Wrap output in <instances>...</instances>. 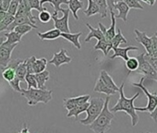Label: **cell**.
Here are the masks:
<instances>
[{
  "label": "cell",
  "mask_w": 157,
  "mask_h": 133,
  "mask_svg": "<svg viewBox=\"0 0 157 133\" xmlns=\"http://www.w3.org/2000/svg\"><path fill=\"white\" fill-rule=\"evenodd\" d=\"M119 98L117 102V104L111 108L112 113H117V112H125L130 116L131 119V125L134 127L139 123V116L136 112L135 105H134V101L141 94L140 92H138L136 94H134L131 98H127L124 94V82L121 84L119 87Z\"/></svg>",
  "instance_id": "6da1fadb"
},
{
  "label": "cell",
  "mask_w": 157,
  "mask_h": 133,
  "mask_svg": "<svg viewBox=\"0 0 157 133\" xmlns=\"http://www.w3.org/2000/svg\"><path fill=\"white\" fill-rule=\"evenodd\" d=\"M109 101L110 96H106L105 100L104 108L101 111L100 115L92 124L89 125L90 129L93 130L94 133H106L111 128V124L113 119L115 118V115L108 108Z\"/></svg>",
  "instance_id": "7a4b0ae2"
},
{
  "label": "cell",
  "mask_w": 157,
  "mask_h": 133,
  "mask_svg": "<svg viewBox=\"0 0 157 133\" xmlns=\"http://www.w3.org/2000/svg\"><path fill=\"white\" fill-rule=\"evenodd\" d=\"M21 95L27 99V104L31 106L36 105L39 103L48 104L53 98V92L51 90L34 89L31 88L29 90H21Z\"/></svg>",
  "instance_id": "3957f363"
},
{
  "label": "cell",
  "mask_w": 157,
  "mask_h": 133,
  "mask_svg": "<svg viewBox=\"0 0 157 133\" xmlns=\"http://www.w3.org/2000/svg\"><path fill=\"white\" fill-rule=\"evenodd\" d=\"M104 104H105V99H103L101 97L91 98L89 106H88L87 110L85 111L87 116L85 118L82 119L80 122L85 126H89L90 124H92L95 120V118L100 115L101 111L104 108Z\"/></svg>",
  "instance_id": "277c9868"
},
{
  "label": "cell",
  "mask_w": 157,
  "mask_h": 133,
  "mask_svg": "<svg viewBox=\"0 0 157 133\" xmlns=\"http://www.w3.org/2000/svg\"><path fill=\"white\" fill-rule=\"evenodd\" d=\"M144 80L145 79L143 77V78L140 79V82H138V83L137 82H134V83H132V85L135 86V87H137V88H139V89H140L144 93V94L148 98V104H147V105L145 107H135V109H136V111L151 113L154 110V108L156 107V105H157V93H149V91L147 90V88L143 85Z\"/></svg>",
  "instance_id": "5b68a950"
},
{
  "label": "cell",
  "mask_w": 157,
  "mask_h": 133,
  "mask_svg": "<svg viewBox=\"0 0 157 133\" xmlns=\"http://www.w3.org/2000/svg\"><path fill=\"white\" fill-rule=\"evenodd\" d=\"M59 12L62 13V17L58 18V12H54L52 14V19L54 21L55 28L60 31L61 33H68L70 32L69 26H68V18H69V10L68 9H62L60 8Z\"/></svg>",
  "instance_id": "8992f818"
},
{
  "label": "cell",
  "mask_w": 157,
  "mask_h": 133,
  "mask_svg": "<svg viewBox=\"0 0 157 133\" xmlns=\"http://www.w3.org/2000/svg\"><path fill=\"white\" fill-rule=\"evenodd\" d=\"M139 61V68L138 72L142 73L144 75V79L146 80H152L157 82V72L152 69V66L145 60L144 53L140 54L136 57Z\"/></svg>",
  "instance_id": "52a82bcc"
},
{
  "label": "cell",
  "mask_w": 157,
  "mask_h": 133,
  "mask_svg": "<svg viewBox=\"0 0 157 133\" xmlns=\"http://www.w3.org/2000/svg\"><path fill=\"white\" fill-rule=\"evenodd\" d=\"M18 44H8L3 43L0 45V68H7L9 63L11 60V55L13 50L16 48Z\"/></svg>",
  "instance_id": "ba28073f"
},
{
  "label": "cell",
  "mask_w": 157,
  "mask_h": 133,
  "mask_svg": "<svg viewBox=\"0 0 157 133\" xmlns=\"http://www.w3.org/2000/svg\"><path fill=\"white\" fill-rule=\"evenodd\" d=\"M91 99V95L90 94H85V95H80L77 97H70V98H65L63 100L64 103V107L69 111L72 108H74L75 106L83 104L85 103H88L89 100Z\"/></svg>",
  "instance_id": "9c48e42d"
},
{
  "label": "cell",
  "mask_w": 157,
  "mask_h": 133,
  "mask_svg": "<svg viewBox=\"0 0 157 133\" xmlns=\"http://www.w3.org/2000/svg\"><path fill=\"white\" fill-rule=\"evenodd\" d=\"M72 58L67 55V50L62 48L58 53H54L52 59L49 61L50 64L54 65L56 68H59L64 64H68L70 63Z\"/></svg>",
  "instance_id": "30bf717a"
},
{
  "label": "cell",
  "mask_w": 157,
  "mask_h": 133,
  "mask_svg": "<svg viewBox=\"0 0 157 133\" xmlns=\"http://www.w3.org/2000/svg\"><path fill=\"white\" fill-rule=\"evenodd\" d=\"M28 59L29 64L31 65L32 68V71L33 74H37V73H41L43 71L45 70L46 69V65H47V60L44 57H41V58H36L34 55L31 56Z\"/></svg>",
  "instance_id": "8fae6325"
},
{
  "label": "cell",
  "mask_w": 157,
  "mask_h": 133,
  "mask_svg": "<svg viewBox=\"0 0 157 133\" xmlns=\"http://www.w3.org/2000/svg\"><path fill=\"white\" fill-rule=\"evenodd\" d=\"M134 32L136 34L135 40L138 43H140V44H141L143 45V47L145 48L147 54H150L151 51V37H148L147 34H146V32H140L138 29H135L134 30Z\"/></svg>",
  "instance_id": "7c38bea8"
},
{
  "label": "cell",
  "mask_w": 157,
  "mask_h": 133,
  "mask_svg": "<svg viewBox=\"0 0 157 133\" xmlns=\"http://www.w3.org/2000/svg\"><path fill=\"white\" fill-rule=\"evenodd\" d=\"M113 50H114V55L110 56L111 59H114L116 57H121L123 60L127 61L129 58L128 55V53L129 51H131V50H135V51L136 50H139V47L130 45V46L124 47V48H122V47H117V48H115Z\"/></svg>",
  "instance_id": "4fadbf2b"
},
{
  "label": "cell",
  "mask_w": 157,
  "mask_h": 133,
  "mask_svg": "<svg viewBox=\"0 0 157 133\" xmlns=\"http://www.w3.org/2000/svg\"><path fill=\"white\" fill-rule=\"evenodd\" d=\"M114 10H118V14L115 15L116 19H120L124 22H127V21H128V14L129 10H130L127 6V4L124 1L123 2H117V3L115 4Z\"/></svg>",
  "instance_id": "5bb4252c"
},
{
  "label": "cell",
  "mask_w": 157,
  "mask_h": 133,
  "mask_svg": "<svg viewBox=\"0 0 157 133\" xmlns=\"http://www.w3.org/2000/svg\"><path fill=\"white\" fill-rule=\"evenodd\" d=\"M82 32H77V33H61V36L63 39L65 40H67L68 42H70L77 49L80 50L82 48V45H81V43H80V37L82 36Z\"/></svg>",
  "instance_id": "9a60e30c"
},
{
  "label": "cell",
  "mask_w": 157,
  "mask_h": 133,
  "mask_svg": "<svg viewBox=\"0 0 157 133\" xmlns=\"http://www.w3.org/2000/svg\"><path fill=\"white\" fill-rule=\"evenodd\" d=\"M99 78L103 81V82H104L109 89L115 91L116 93H118L119 87H117V84L115 83V82L113 81L112 77H111L105 70H102V71H101L100 77H99Z\"/></svg>",
  "instance_id": "2e32d148"
},
{
  "label": "cell",
  "mask_w": 157,
  "mask_h": 133,
  "mask_svg": "<svg viewBox=\"0 0 157 133\" xmlns=\"http://www.w3.org/2000/svg\"><path fill=\"white\" fill-rule=\"evenodd\" d=\"M67 5H68L67 9L72 13V15L75 18V20L78 21V17L77 12L80 10H82V8L84 7L83 1H80V0H68V4Z\"/></svg>",
  "instance_id": "e0dca14e"
},
{
  "label": "cell",
  "mask_w": 157,
  "mask_h": 133,
  "mask_svg": "<svg viewBox=\"0 0 157 133\" xmlns=\"http://www.w3.org/2000/svg\"><path fill=\"white\" fill-rule=\"evenodd\" d=\"M37 36L41 40L52 41V40H56V39L59 38L61 36V32H60V31H58L57 29L55 28V29L49 30L45 32H37Z\"/></svg>",
  "instance_id": "ac0fdd59"
},
{
  "label": "cell",
  "mask_w": 157,
  "mask_h": 133,
  "mask_svg": "<svg viewBox=\"0 0 157 133\" xmlns=\"http://www.w3.org/2000/svg\"><path fill=\"white\" fill-rule=\"evenodd\" d=\"M94 91L95 93H105V94H106L107 96L114 95V94L117 93L115 91L109 89V88L103 82V81H102L100 78L97 80V82H96V83H95V86H94Z\"/></svg>",
  "instance_id": "d6986e66"
},
{
  "label": "cell",
  "mask_w": 157,
  "mask_h": 133,
  "mask_svg": "<svg viewBox=\"0 0 157 133\" xmlns=\"http://www.w3.org/2000/svg\"><path fill=\"white\" fill-rule=\"evenodd\" d=\"M86 26H87L88 29L90 30L89 34H88L87 37L85 38V42H86V43L89 42V41H90L91 39H93V38H95V39H97L98 41L105 39V36H104L103 32H101V30H100L99 28H94V27H93L92 25H90L89 23H86Z\"/></svg>",
  "instance_id": "ffe728a7"
},
{
  "label": "cell",
  "mask_w": 157,
  "mask_h": 133,
  "mask_svg": "<svg viewBox=\"0 0 157 133\" xmlns=\"http://www.w3.org/2000/svg\"><path fill=\"white\" fill-rule=\"evenodd\" d=\"M34 77H35V80H36V82H37V86H38V89H43V90H45V82L50 79V73L49 71L47 70H44L41 73H37V74H34Z\"/></svg>",
  "instance_id": "44dd1931"
},
{
  "label": "cell",
  "mask_w": 157,
  "mask_h": 133,
  "mask_svg": "<svg viewBox=\"0 0 157 133\" xmlns=\"http://www.w3.org/2000/svg\"><path fill=\"white\" fill-rule=\"evenodd\" d=\"M110 14H111V25L108 29L106 28V32L105 33V38L108 42H110L116 35V24H117V21H116L117 19L115 17L116 14L114 13V11L110 12Z\"/></svg>",
  "instance_id": "7402d4cb"
},
{
  "label": "cell",
  "mask_w": 157,
  "mask_h": 133,
  "mask_svg": "<svg viewBox=\"0 0 157 133\" xmlns=\"http://www.w3.org/2000/svg\"><path fill=\"white\" fill-rule=\"evenodd\" d=\"M16 77L21 82H25V76L27 75V66H26V59H22V61L18 65L15 70Z\"/></svg>",
  "instance_id": "603a6c76"
},
{
  "label": "cell",
  "mask_w": 157,
  "mask_h": 133,
  "mask_svg": "<svg viewBox=\"0 0 157 133\" xmlns=\"http://www.w3.org/2000/svg\"><path fill=\"white\" fill-rule=\"evenodd\" d=\"M120 44H128V41L124 37V35L122 34L121 30L120 29H117V33H116V35L114 36V38L110 41L111 49H115V48L118 47Z\"/></svg>",
  "instance_id": "cb8c5ba5"
},
{
  "label": "cell",
  "mask_w": 157,
  "mask_h": 133,
  "mask_svg": "<svg viewBox=\"0 0 157 133\" xmlns=\"http://www.w3.org/2000/svg\"><path fill=\"white\" fill-rule=\"evenodd\" d=\"M89 106V103H85L83 104H81V105H78V106H75L74 108H72L71 110H69L67 114V117H72L74 116L75 118H78V115L85 112L87 110Z\"/></svg>",
  "instance_id": "d4e9b609"
},
{
  "label": "cell",
  "mask_w": 157,
  "mask_h": 133,
  "mask_svg": "<svg viewBox=\"0 0 157 133\" xmlns=\"http://www.w3.org/2000/svg\"><path fill=\"white\" fill-rule=\"evenodd\" d=\"M4 36L7 38V40L4 42L8 44H19L21 41V36L15 32L14 31L12 32H8L7 33L4 34Z\"/></svg>",
  "instance_id": "484cf974"
},
{
  "label": "cell",
  "mask_w": 157,
  "mask_h": 133,
  "mask_svg": "<svg viewBox=\"0 0 157 133\" xmlns=\"http://www.w3.org/2000/svg\"><path fill=\"white\" fill-rule=\"evenodd\" d=\"M94 49L95 50H101L105 56H106L109 53V51L111 50V46H110V42L106 41L105 38L103 40H100L97 42V44L94 45Z\"/></svg>",
  "instance_id": "4316f807"
},
{
  "label": "cell",
  "mask_w": 157,
  "mask_h": 133,
  "mask_svg": "<svg viewBox=\"0 0 157 133\" xmlns=\"http://www.w3.org/2000/svg\"><path fill=\"white\" fill-rule=\"evenodd\" d=\"M44 3H50L54 6L55 8V12H59L60 10V5L61 4H68V0H40V5L42 8Z\"/></svg>",
  "instance_id": "83f0119b"
},
{
  "label": "cell",
  "mask_w": 157,
  "mask_h": 133,
  "mask_svg": "<svg viewBox=\"0 0 157 133\" xmlns=\"http://www.w3.org/2000/svg\"><path fill=\"white\" fill-rule=\"evenodd\" d=\"M83 12L87 17H92L99 13V9L93 0H88V8L87 10H83Z\"/></svg>",
  "instance_id": "f1b7e54d"
},
{
  "label": "cell",
  "mask_w": 157,
  "mask_h": 133,
  "mask_svg": "<svg viewBox=\"0 0 157 133\" xmlns=\"http://www.w3.org/2000/svg\"><path fill=\"white\" fill-rule=\"evenodd\" d=\"M93 1L97 5L99 9V14L101 15V18H106L107 16V4L105 0H93Z\"/></svg>",
  "instance_id": "f546056e"
},
{
  "label": "cell",
  "mask_w": 157,
  "mask_h": 133,
  "mask_svg": "<svg viewBox=\"0 0 157 133\" xmlns=\"http://www.w3.org/2000/svg\"><path fill=\"white\" fill-rule=\"evenodd\" d=\"M2 77L5 81H7L8 82H10L16 77L15 70L12 68H10V66H7V68H5L4 71L2 72Z\"/></svg>",
  "instance_id": "4dcf8cb0"
},
{
  "label": "cell",
  "mask_w": 157,
  "mask_h": 133,
  "mask_svg": "<svg viewBox=\"0 0 157 133\" xmlns=\"http://www.w3.org/2000/svg\"><path fill=\"white\" fill-rule=\"evenodd\" d=\"M32 30H33V28L30 25H27V24H21V25H18L14 28V32H17L18 34H20L21 37H23L25 34H27L29 32H31Z\"/></svg>",
  "instance_id": "1f68e13d"
},
{
  "label": "cell",
  "mask_w": 157,
  "mask_h": 133,
  "mask_svg": "<svg viewBox=\"0 0 157 133\" xmlns=\"http://www.w3.org/2000/svg\"><path fill=\"white\" fill-rule=\"evenodd\" d=\"M126 66L129 71H136L139 68V61L136 57H129L126 61Z\"/></svg>",
  "instance_id": "d6a6232c"
},
{
  "label": "cell",
  "mask_w": 157,
  "mask_h": 133,
  "mask_svg": "<svg viewBox=\"0 0 157 133\" xmlns=\"http://www.w3.org/2000/svg\"><path fill=\"white\" fill-rule=\"evenodd\" d=\"M51 19H52V14L46 9L40 11V13L38 15V20L42 23H48L51 21Z\"/></svg>",
  "instance_id": "836d02e7"
},
{
  "label": "cell",
  "mask_w": 157,
  "mask_h": 133,
  "mask_svg": "<svg viewBox=\"0 0 157 133\" xmlns=\"http://www.w3.org/2000/svg\"><path fill=\"white\" fill-rule=\"evenodd\" d=\"M13 21H14V16H11V15H10V14L7 13L6 18L1 22H0V32L5 31V30H7L8 27L12 23Z\"/></svg>",
  "instance_id": "e575fe53"
},
{
  "label": "cell",
  "mask_w": 157,
  "mask_h": 133,
  "mask_svg": "<svg viewBox=\"0 0 157 133\" xmlns=\"http://www.w3.org/2000/svg\"><path fill=\"white\" fill-rule=\"evenodd\" d=\"M25 82H27V90H29L31 88H34V89L38 88L34 74H27L25 76Z\"/></svg>",
  "instance_id": "d590c367"
},
{
  "label": "cell",
  "mask_w": 157,
  "mask_h": 133,
  "mask_svg": "<svg viewBox=\"0 0 157 133\" xmlns=\"http://www.w3.org/2000/svg\"><path fill=\"white\" fill-rule=\"evenodd\" d=\"M19 5H20L19 0H12L10 5V7H9V9H8L7 13L15 17V15L17 13V10H18V8H19Z\"/></svg>",
  "instance_id": "8d00e7d4"
},
{
  "label": "cell",
  "mask_w": 157,
  "mask_h": 133,
  "mask_svg": "<svg viewBox=\"0 0 157 133\" xmlns=\"http://www.w3.org/2000/svg\"><path fill=\"white\" fill-rule=\"evenodd\" d=\"M26 1H27V4L31 10H36L38 11H42L45 9V8L41 7L40 0H26Z\"/></svg>",
  "instance_id": "74e56055"
},
{
  "label": "cell",
  "mask_w": 157,
  "mask_h": 133,
  "mask_svg": "<svg viewBox=\"0 0 157 133\" xmlns=\"http://www.w3.org/2000/svg\"><path fill=\"white\" fill-rule=\"evenodd\" d=\"M129 9H136V10H144L143 6L138 1V0H125L124 1Z\"/></svg>",
  "instance_id": "f35d334b"
},
{
  "label": "cell",
  "mask_w": 157,
  "mask_h": 133,
  "mask_svg": "<svg viewBox=\"0 0 157 133\" xmlns=\"http://www.w3.org/2000/svg\"><path fill=\"white\" fill-rule=\"evenodd\" d=\"M151 38V51L148 55L151 57H157V36L153 35Z\"/></svg>",
  "instance_id": "ab89813d"
},
{
  "label": "cell",
  "mask_w": 157,
  "mask_h": 133,
  "mask_svg": "<svg viewBox=\"0 0 157 133\" xmlns=\"http://www.w3.org/2000/svg\"><path fill=\"white\" fill-rule=\"evenodd\" d=\"M144 58L152 66V69L157 72V57H151L148 54H146V52H144Z\"/></svg>",
  "instance_id": "60d3db41"
},
{
  "label": "cell",
  "mask_w": 157,
  "mask_h": 133,
  "mask_svg": "<svg viewBox=\"0 0 157 133\" xmlns=\"http://www.w3.org/2000/svg\"><path fill=\"white\" fill-rule=\"evenodd\" d=\"M20 83H21V81L17 78V77H15V79L13 80V81H11L10 82H9V84L11 86V88L15 91V92H18V93H21V88L20 87Z\"/></svg>",
  "instance_id": "b9f144b4"
},
{
  "label": "cell",
  "mask_w": 157,
  "mask_h": 133,
  "mask_svg": "<svg viewBox=\"0 0 157 133\" xmlns=\"http://www.w3.org/2000/svg\"><path fill=\"white\" fill-rule=\"evenodd\" d=\"M11 1H12V0H2V6H1V8H0V11L7 12Z\"/></svg>",
  "instance_id": "7bdbcfd3"
},
{
  "label": "cell",
  "mask_w": 157,
  "mask_h": 133,
  "mask_svg": "<svg viewBox=\"0 0 157 133\" xmlns=\"http://www.w3.org/2000/svg\"><path fill=\"white\" fill-rule=\"evenodd\" d=\"M106 1V4H107V8L109 10L110 12H113L114 11V6H115V1L116 0H105Z\"/></svg>",
  "instance_id": "ee69618b"
},
{
  "label": "cell",
  "mask_w": 157,
  "mask_h": 133,
  "mask_svg": "<svg viewBox=\"0 0 157 133\" xmlns=\"http://www.w3.org/2000/svg\"><path fill=\"white\" fill-rule=\"evenodd\" d=\"M150 116H151V117L152 118V120L154 122H157V105L154 108V110L151 113H150Z\"/></svg>",
  "instance_id": "f6af8a7d"
},
{
  "label": "cell",
  "mask_w": 157,
  "mask_h": 133,
  "mask_svg": "<svg viewBox=\"0 0 157 133\" xmlns=\"http://www.w3.org/2000/svg\"><path fill=\"white\" fill-rule=\"evenodd\" d=\"M18 133H31V132H30V130H29V127H28V126H27V124H26V123H24L23 127H22V128H21V130L20 132H18Z\"/></svg>",
  "instance_id": "bcb514c9"
},
{
  "label": "cell",
  "mask_w": 157,
  "mask_h": 133,
  "mask_svg": "<svg viewBox=\"0 0 157 133\" xmlns=\"http://www.w3.org/2000/svg\"><path fill=\"white\" fill-rule=\"evenodd\" d=\"M7 16V12L5 11H0V22H1Z\"/></svg>",
  "instance_id": "7dc6e473"
},
{
  "label": "cell",
  "mask_w": 157,
  "mask_h": 133,
  "mask_svg": "<svg viewBox=\"0 0 157 133\" xmlns=\"http://www.w3.org/2000/svg\"><path fill=\"white\" fill-rule=\"evenodd\" d=\"M5 38H6L5 36H4V37L0 36V45H1V44H3V43L5 42V41H6V40H5Z\"/></svg>",
  "instance_id": "c3c4849f"
},
{
  "label": "cell",
  "mask_w": 157,
  "mask_h": 133,
  "mask_svg": "<svg viewBox=\"0 0 157 133\" xmlns=\"http://www.w3.org/2000/svg\"><path fill=\"white\" fill-rule=\"evenodd\" d=\"M156 0H149V6H153L155 4Z\"/></svg>",
  "instance_id": "681fc988"
},
{
  "label": "cell",
  "mask_w": 157,
  "mask_h": 133,
  "mask_svg": "<svg viewBox=\"0 0 157 133\" xmlns=\"http://www.w3.org/2000/svg\"><path fill=\"white\" fill-rule=\"evenodd\" d=\"M141 1H142V2H145L146 4L149 5V0H141Z\"/></svg>",
  "instance_id": "f907efd6"
},
{
  "label": "cell",
  "mask_w": 157,
  "mask_h": 133,
  "mask_svg": "<svg viewBox=\"0 0 157 133\" xmlns=\"http://www.w3.org/2000/svg\"><path fill=\"white\" fill-rule=\"evenodd\" d=\"M123 1H125V0H116L115 2H116V3H117V2H123ZM116 3H115V4H116Z\"/></svg>",
  "instance_id": "816d5d0a"
},
{
  "label": "cell",
  "mask_w": 157,
  "mask_h": 133,
  "mask_svg": "<svg viewBox=\"0 0 157 133\" xmlns=\"http://www.w3.org/2000/svg\"><path fill=\"white\" fill-rule=\"evenodd\" d=\"M1 6H2V0H0V8H1Z\"/></svg>",
  "instance_id": "f5cc1de1"
},
{
  "label": "cell",
  "mask_w": 157,
  "mask_h": 133,
  "mask_svg": "<svg viewBox=\"0 0 157 133\" xmlns=\"http://www.w3.org/2000/svg\"><path fill=\"white\" fill-rule=\"evenodd\" d=\"M22 1H24V0H19V2L21 3V2H22Z\"/></svg>",
  "instance_id": "db71d44e"
},
{
  "label": "cell",
  "mask_w": 157,
  "mask_h": 133,
  "mask_svg": "<svg viewBox=\"0 0 157 133\" xmlns=\"http://www.w3.org/2000/svg\"><path fill=\"white\" fill-rule=\"evenodd\" d=\"M145 133H151V132H149V131H148V132H145Z\"/></svg>",
  "instance_id": "11a10c76"
}]
</instances>
